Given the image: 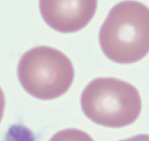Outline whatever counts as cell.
<instances>
[{"mask_svg": "<svg viewBox=\"0 0 149 141\" xmlns=\"http://www.w3.org/2000/svg\"><path fill=\"white\" fill-rule=\"evenodd\" d=\"M104 54L118 64H132L149 52V8L136 1L113 7L99 32Z\"/></svg>", "mask_w": 149, "mask_h": 141, "instance_id": "1", "label": "cell"}, {"mask_svg": "<svg viewBox=\"0 0 149 141\" xmlns=\"http://www.w3.org/2000/svg\"><path fill=\"white\" fill-rule=\"evenodd\" d=\"M80 106L84 115L95 124L122 128L136 121L142 104L135 86L121 79L101 77L84 88Z\"/></svg>", "mask_w": 149, "mask_h": 141, "instance_id": "2", "label": "cell"}, {"mask_svg": "<svg viewBox=\"0 0 149 141\" xmlns=\"http://www.w3.org/2000/svg\"><path fill=\"white\" fill-rule=\"evenodd\" d=\"M17 77L22 88L39 100L49 101L64 95L74 77L71 60L49 47L29 49L17 65Z\"/></svg>", "mask_w": 149, "mask_h": 141, "instance_id": "3", "label": "cell"}, {"mask_svg": "<svg viewBox=\"0 0 149 141\" xmlns=\"http://www.w3.org/2000/svg\"><path fill=\"white\" fill-rule=\"evenodd\" d=\"M98 0H39L41 15L49 27L60 33H74L90 22Z\"/></svg>", "mask_w": 149, "mask_h": 141, "instance_id": "4", "label": "cell"}, {"mask_svg": "<svg viewBox=\"0 0 149 141\" xmlns=\"http://www.w3.org/2000/svg\"><path fill=\"white\" fill-rule=\"evenodd\" d=\"M49 141H94L93 138L86 133L77 128H67L58 131L55 133Z\"/></svg>", "mask_w": 149, "mask_h": 141, "instance_id": "5", "label": "cell"}, {"mask_svg": "<svg viewBox=\"0 0 149 141\" xmlns=\"http://www.w3.org/2000/svg\"><path fill=\"white\" fill-rule=\"evenodd\" d=\"M5 110V95L3 93V90L0 87V122L3 118V114Z\"/></svg>", "mask_w": 149, "mask_h": 141, "instance_id": "6", "label": "cell"}, {"mask_svg": "<svg viewBox=\"0 0 149 141\" xmlns=\"http://www.w3.org/2000/svg\"><path fill=\"white\" fill-rule=\"evenodd\" d=\"M120 141H149V135H147V134H139V135L130 137V138L123 139Z\"/></svg>", "mask_w": 149, "mask_h": 141, "instance_id": "7", "label": "cell"}]
</instances>
